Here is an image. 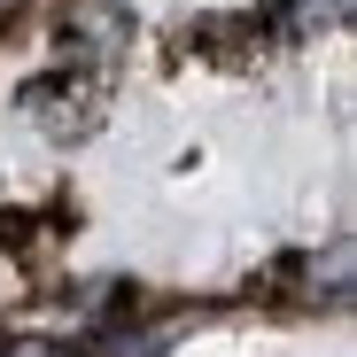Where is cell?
Wrapping results in <instances>:
<instances>
[{"label": "cell", "instance_id": "cell-1", "mask_svg": "<svg viewBox=\"0 0 357 357\" xmlns=\"http://www.w3.org/2000/svg\"><path fill=\"white\" fill-rule=\"evenodd\" d=\"M116 39H125V16H116V8H86L78 24H63V47L70 54H93V47H116Z\"/></svg>", "mask_w": 357, "mask_h": 357}, {"label": "cell", "instance_id": "cell-2", "mask_svg": "<svg viewBox=\"0 0 357 357\" xmlns=\"http://www.w3.org/2000/svg\"><path fill=\"white\" fill-rule=\"evenodd\" d=\"M0 357H54V349H31V342H8V349H0Z\"/></svg>", "mask_w": 357, "mask_h": 357}]
</instances>
